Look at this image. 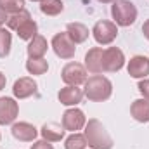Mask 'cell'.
I'll return each instance as SVG.
<instances>
[{"label": "cell", "mask_w": 149, "mask_h": 149, "mask_svg": "<svg viewBox=\"0 0 149 149\" xmlns=\"http://www.w3.org/2000/svg\"><path fill=\"white\" fill-rule=\"evenodd\" d=\"M85 139L87 146L92 149H113V139L97 118H90L85 123Z\"/></svg>", "instance_id": "6da1fadb"}, {"label": "cell", "mask_w": 149, "mask_h": 149, "mask_svg": "<svg viewBox=\"0 0 149 149\" xmlns=\"http://www.w3.org/2000/svg\"><path fill=\"white\" fill-rule=\"evenodd\" d=\"M113 94V83L102 74H94L85 80V88L83 95H87L88 101L92 102H102L108 101Z\"/></svg>", "instance_id": "7a4b0ae2"}, {"label": "cell", "mask_w": 149, "mask_h": 149, "mask_svg": "<svg viewBox=\"0 0 149 149\" xmlns=\"http://www.w3.org/2000/svg\"><path fill=\"white\" fill-rule=\"evenodd\" d=\"M111 16L116 26H132L137 19V9L130 0H114L111 5Z\"/></svg>", "instance_id": "3957f363"}, {"label": "cell", "mask_w": 149, "mask_h": 149, "mask_svg": "<svg viewBox=\"0 0 149 149\" xmlns=\"http://www.w3.org/2000/svg\"><path fill=\"white\" fill-rule=\"evenodd\" d=\"M92 35L99 45H109L118 37V26L111 21H97L92 28Z\"/></svg>", "instance_id": "277c9868"}, {"label": "cell", "mask_w": 149, "mask_h": 149, "mask_svg": "<svg viewBox=\"0 0 149 149\" xmlns=\"http://www.w3.org/2000/svg\"><path fill=\"white\" fill-rule=\"evenodd\" d=\"M52 49H54V52H56L57 57H61V59H71V57H74V52H76V43L64 31V33L54 35V38H52Z\"/></svg>", "instance_id": "5b68a950"}, {"label": "cell", "mask_w": 149, "mask_h": 149, "mask_svg": "<svg viewBox=\"0 0 149 149\" xmlns=\"http://www.w3.org/2000/svg\"><path fill=\"white\" fill-rule=\"evenodd\" d=\"M61 78H63V81L66 85L78 87V85L85 83V80H87V70L80 63H68L63 68V71H61Z\"/></svg>", "instance_id": "8992f818"}, {"label": "cell", "mask_w": 149, "mask_h": 149, "mask_svg": "<svg viewBox=\"0 0 149 149\" xmlns=\"http://www.w3.org/2000/svg\"><path fill=\"white\" fill-rule=\"evenodd\" d=\"M125 64V56L118 47H109L102 54V71L116 73L123 68Z\"/></svg>", "instance_id": "52a82bcc"}, {"label": "cell", "mask_w": 149, "mask_h": 149, "mask_svg": "<svg viewBox=\"0 0 149 149\" xmlns=\"http://www.w3.org/2000/svg\"><path fill=\"white\" fill-rule=\"evenodd\" d=\"M87 123V118H85V113L81 109H76V108H71V109H66L64 114H63V127L64 130H70V132H78L85 127Z\"/></svg>", "instance_id": "ba28073f"}, {"label": "cell", "mask_w": 149, "mask_h": 149, "mask_svg": "<svg viewBox=\"0 0 149 149\" xmlns=\"http://www.w3.org/2000/svg\"><path fill=\"white\" fill-rule=\"evenodd\" d=\"M19 114V104L12 97H0V125H10Z\"/></svg>", "instance_id": "9c48e42d"}, {"label": "cell", "mask_w": 149, "mask_h": 149, "mask_svg": "<svg viewBox=\"0 0 149 149\" xmlns=\"http://www.w3.org/2000/svg\"><path fill=\"white\" fill-rule=\"evenodd\" d=\"M37 81L30 76H23V78H17L14 81V87H12V94L16 99H26V97H31L33 94H37Z\"/></svg>", "instance_id": "30bf717a"}, {"label": "cell", "mask_w": 149, "mask_h": 149, "mask_svg": "<svg viewBox=\"0 0 149 149\" xmlns=\"http://www.w3.org/2000/svg\"><path fill=\"white\" fill-rule=\"evenodd\" d=\"M102 54L104 50L101 47H92L85 54V70L92 74H101L102 73Z\"/></svg>", "instance_id": "8fae6325"}, {"label": "cell", "mask_w": 149, "mask_h": 149, "mask_svg": "<svg viewBox=\"0 0 149 149\" xmlns=\"http://www.w3.org/2000/svg\"><path fill=\"white\" fill-rule=\"evenodd\" d=\"M10 132H12L14 139L21 141V142H33V141L37 139V135H38L37 128H35L31 123H28V121L14 123L12 128H10Z\"/></svg>", "instance_id": "7c38bea8"}, {"label": "cell", "mask_w": 149, "mask_h": 149, "mask_svg": "<svg viewBox=\"0 0 149 149\" xmlns=\"http://www.w3.org/2000/svg\"><path fill=\"white\" fill-rule=\"evenodd\" d=\"M57 99H59V102L63 106H76L83 99V90L78 88V87H74V85H66L64 88L59 90Z\"/></svg>", "instance_id": "4fadbf2b"}, {"label": "cell", "mask_w": 149, "mask_h": 149, "mask_svg": "<svg viewBox=\"0 0 149 149\" xmlns=\"http://www.w3.org/2000/svg\"><path fill=\"white\" fill-rule=\"evenodd\" d=\"M127 71L132 78H146L149 74V59L146 56H134L128 61Z\"/></svg>", "instance_id": "5bb4252c"}, {"label": "cell", "mask_w": 149, "mask_h": 149, "mask_svg": "<svg viewBox=\"0 0 149 149\" xmlns=\"http://www.w3.org/2000/svg\"><path fill=\"white\" fill-rule=\"evenodd\" d=\"M49 49V43H47V38L42 37V35H37L30 40L28 47H26V52H28V59H42L45 56Z\"/></svg>", "instance_id": "9a60e30c"}, {"label": "cell", "mask_w": 149, "mask_h": 149, "mask_svg": "<svg viewBox=\"0 0 149 149\" xmlns=\"http://www.w3.org/2000/svg\"><path fill=\"white\" fill-rule=\"evenodd\" d=\"M130 114L135 121L148 123L149 121V101L148 99H135L130 106Z\"/></svg>", "instance_id": "2e32d148"}, {"label": "cell", "mask_w": 149, "mask_h": 149, "mask_svg": "<svg viewBox=\"0 0 149 149\" xmlns=\"http://www.w3.org/2000/svg\"><path fill=\"white\" fill-rule=\"evenodd\" d=\"M64 132H66L64 127H61L57 123H45L40 130L43 141H47V142H59L64 137Z\"/></svg>", "instance_id": "e0dca14e"}, {"label": "cell", "mask_w": 149, "mask_h": 149, "mask_svg": "<svg viewBox=\"0 0 149 149\" xmlns=\"http://www.w3.org/2000/svg\"><path fill=\"white\" fill-rule=\"evenodd\" d=\"M66 33L70 35V38L74 43H83L88 38V28L81 23H70L66 26Z\"/></svg>", "instance_id": "ac0fdd59"}, {"label": "cell", "mask_w": 149, "mask_h": 149, "mask_svg": "<svg viewBox=\"0 0 149 149\" xmlns=\"http://www.w3.org/2000/svg\"><path fill=\"white\" fill-rule=\"evenodd\" d=\"M16 33H17V37L21 38V40H28V42H30L33 37L38 35V26L33 19H28L26 23H23V24L16 30Z\"/></svg>", "instance_id": "d6986e66"}, {"label": "cell", "mask_w": 149, "mask_h": 149, "mask_svg": "<svg viewBox=\"0 0 149 149\" xmlns=\"http://www.w3.org/2000/svg\"><path fill=\"white\" fill-rule=\"evenodd\" d=\"M64 9V3L61 0H40V10L45 16H57Z\"/></svg>", "instance_id": "ffe728a7"}, {"label": "cell", "mask_w": 149, "mask_h": 149, "mask_svg": "<svg viewBox=\"0 0 149 149\" xmlns=\"http://www.w3.org/2000/svg\"><path fill=\"white\" fill-rule=\"evenodd\" d=\"M28 19H31V14L26 10V9H23V10H19V12H16V14H10L9 16V19H7V26L10 28V30H17L23 23H26Z\"/></svg>", "instance_id": "44dd1931"}, {"label": "cell", "mask_w": 149, "mask_h": 149, "mask_svg": "<svg viewBox=\"0 0 149 149\" xmlns=\"http://www.w3.org/2000/svg\"><path fill=\"white\" fill-rule=\"evenodd\" d=\"M26 70L30 74H43L49 70V63L42 57V59H28L26 61Z\"/></svg>", "instance_id": "7402d4cb"}, {"label": "cell", "mask_w": 149, "mask_h": 149, "mask_svg": "<svg viewBox=\"0 0 149 149\" xmlns=\"http://www.w3.org/2000/svg\"><path fill=\"white\" fill-rule=\"evenodd\" d=\"M12 47V35L9 30L0 28V57H7Z\"/></svg>", "instance_id": "603a6c76"}, {"label": "cell", "mask_w": 149, "mask_h": 149, "mask_svg": "<svg viewBox=\"0 0 149 149\" xmlns=\"http://www.w3.org/2000/svg\"><path fill=\"white\" fill-rule=\"evenodd\" d=\"M64 148L66 149H85L87 148V139L83 134H78V132H73L66 142H64Z\"/></svg>", "instance_id": "cb8c5ba5"}, {"label": "cell", "mask_w": 149, "mask_h": 149, "mask_svg": "<svg viewBox=\"0 0 149 149\" xmlns=\"http://www.w3.org/2000/svg\"><path fill=\"white\" fill-rule=\"evenodd\" d=\"M0 9L7 14H16L24 9V0H0Z\"/></svg>", "instance_id": "d4e9b609"}, {"label": "cell", "mask_w": 149, "mask_h": 149, "mask_svg": "<svg viewBox=\"0 0 149 149\" xmlns=\"http://www.w3.org/2000/svg\"><path fill=\"white\" fill-rule=\"evenodd\" d=\"M137 88H139V92L142 94V97L149 101V80L148 78H146V80H141L139 85H137Z\"/></svg>", "instance_id": "484cf974"}, {"label": "cell", "mask_w": 149, "mask_h": 149, "mask_svg": "<svg viewBox=\"0 0 149 149\" xmlns=\"http://www.w3.org/2000/svg\"><path fill=\"white\" fill-rule=\"evenodd\" d=\"M31 149H54V146L47 141H37L31 144Z\"/></svg>", "instance_id": "4316f807"}, {"label": "cell", "mask_w": 149, "mask_h": 149, "mask_svg": "<svg viewBox=\"0 0 149 149\" xmlns=\"http://www.w3.org/2000/svg\"><path fill=\"white\" fill-rule=\"evenodd\" d=\"M7 19H9V16H7V12L0 9V28H2V26H3V24L7 23Z\"/></svg>", "instance_id": "83f0119b"}, {"label": "cell", "mask_w": 149, "mask_h": 149, "mask_svg": "<svg viewBox=\"0 0 149 149\" xmlns=\"http://www.w3.org/2000/svg\"><path fill=\"white\" fill-rule=\"evenodd\" d=\"M142 33H144V37L149 40V19L144 23V24H142Z\"/></svg>", "instance_id": "f1b7e54d"}, {"label": "cell", "mask_w": 149, "mask_h": 149, "mask_svg": "<svg viewBox=\"0 0 149 149\" xmlns=\"http://www.w3.org/2000/svg\"><path fill=\"white\" fill-rule=\"evenodd\" d=\"M5 83H7V78H5V74L0 71V90H2L3 87H5Z\"/></svg>", "instance_id": "f546056e"}, {"label": "cell", "mask_w": 149, "mask_h": 149, "mask_svg": "<svg viewBox=\"0 0 149 149\" xmlns=\"http://www.w3.org/2000/svg\"><path fill=\"white\" fill-rule=\"evenodd\" d=\"M97 2H101V3H109V2H114V0H97Z\"/></svg>", "instance_id": "4dcf8cb0"}, {"label": "cell", "mask_w": 149, "mask_h": 149, "mask_svg": "<svg viewBox=\"0 0 149 149\" xmlns=\"http://www.w3.org/2000/svg\"><path fill=\"white\" fill-rule=\"evenodd\" d=\"M31 2H40V0H31Z\"/></svg>", "instance_id": "1f68e13d"}, {"label": "cell", "mask_w": 149, "mask_h": 149, "mask_svg": "<svg viewBox=\"0 0 149 149\" xmlns=\"http://www.w3.org/2000/svg\"><path fill=\"white\" fill-rule=\"evenodd\" d=\"M0 139H2V134H0Z\"/></svg>", "instance_id": "d6a6232c"}]
</instances>
